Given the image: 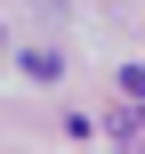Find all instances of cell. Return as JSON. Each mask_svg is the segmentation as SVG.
Returning a JSON list of instances; mask_svg holds the SVG:
<instances>
[{"label": "cell", "mask_w": 145, "mask_h": 154, "mask_svg": "<svg viewBox=\"0 0 145 154\" xmlns=\"http://www.w3.org/2000/svg\"><path fill=\"white\" fill-rule=\"evenodd\" d=\"M24 73H32V81H57L65 57H57V49H24Z\"/></svg>", "instance_id": "cell-1"}, {"label": "cell", "mask_w": 145, "mask_h": 154, "mask_svg": "<svg viewBox=\"0 0 145 154\" xmlns=\"http://www.w3.org/2000/svg\"><path fill=\"white\" fill-rule=\"evenodd\" d=\"M121 81H129V97H137V106H145V65H129Z\"/></svg>", "instance_id": "cell-2"}]
</instances>
